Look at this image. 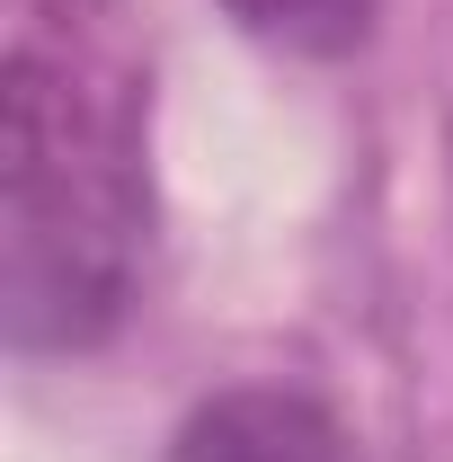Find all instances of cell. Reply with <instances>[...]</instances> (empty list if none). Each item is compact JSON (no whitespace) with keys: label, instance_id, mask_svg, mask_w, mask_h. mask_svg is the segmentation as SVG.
<instances>
[{"label":"cell","instance_id":"4","mask_svg":"<svg viewBox=\"0 0 453 462\" xmlns=\"http://www.w3.org/2000/svg\"><path fill=\"white\" fill-rule=\"evenodd\" d=\"M107 0H36V18H62V27H98Z\"/></svg>","mask_w":453,"mask_h":462},{"label":"cell","instance_id":"1","mask_svg":"<svg viewBox=\"0 0 453 462\" xmlns=\"http://www.w3.org/2000/svg\"><path fill=\"white\" fill-rule=\"evenodd\" d=\"M152 258L143 80L89 27L36 18L0 80V302L18 356H89Z\"/></svg>","mask_w":453,"mask_h":462},{"label":"cell","instance_id":"3","mask_svg":"<svg viewBox=\"0 0 453 462\" xmlns=\"http://www.w3.org/2000/svg\"><path fill=\"white\" fill-rule=\"evenodd\" d=\"M223 18L240 36L293 54V62H338V54H356L374 36L383 0H223Z\"/></svg>","mask_w":453,"mask_h":462},{"label":"cell","instance_id":"2","mask_svg":"<svg viewBox=\"0 0 453 462\" xmlns=\"http://www.w3.org/2000/svg\"><path fill=\"white\" fill-rule=\"evenodd\" d=\"M161 462H365L356 427L293 383H231L178 418Z\"/></svg>","mask_w":453,"mask_h":462}]
</instances>
